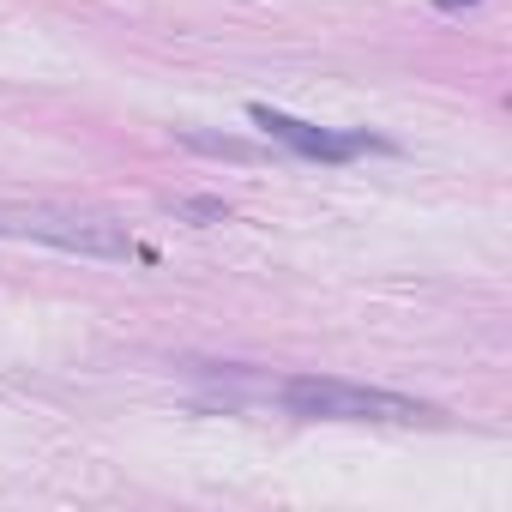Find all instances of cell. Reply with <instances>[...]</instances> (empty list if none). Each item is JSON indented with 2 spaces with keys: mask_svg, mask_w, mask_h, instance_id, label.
Here are the masks:
<instances>
[{
  "mask_svg": "<svg viewBox=\"0 0 512 512\" xmlns=\"http://www.w3.org/2000/svg\"><path fill=\"white\" fill-rule=\"evenodd\" d=\"M0 235H25L61 253H79V260H127L133 241L103 223V217H73V211H0Z\"/></svg>",
  "mask_w": 512,
  "mask_h": 512,
  "instance_id": "cell-2",
  "label": "cell"
},
{
  "mask_svg": "<svg viewBox=\"0 0 512 512\" xmlns=\"http://www.w3.org/2000/svg\"><path fill=\"white\" fill-rule=\"evenodd\" d=\"M284 410L308 416V422H392V428H410V422H428L434 410L404 398V392H386V386H356V380H338V374H296L278 386Z\"/></svg>",
  "mask_w": 512,
  "mask_h": 512,
  "instance_id": "cell-1",
  "label": "cell"
},
{
  "mask_svg": "<svg viewBox=\"0 0 512 512\" xmlns=\"http://www.w3.org/2000/svg\"><path fill=\"white\" fill-rule=\"evenodd\" d=\"M247 115H253V127H260L266 139H278L284 151L314 157V163H344V157H356V151H368V145H374L368 133H332V127H314V121L284 115V109H272V103H253Z\"/></svg>",
  "mask_w": 512,
  "mask_h": 512,
  "instance_id": "cell-3",
  "label": "cell"
},
{
  "mask_svg": "<svg viewBox=\"0 0 512 512\" xmlns=\"http://www.w3.org/2000/svg\"><path fill=\"white\" fill-rule=\"evenodd\" d=\"M440 7H464V0H440Z\"/></svg>",
  "mask_w": 512,
  "mask_h": 512,
  "instance_id": "cell-4",
  "label": "cell"
}]
</instances>
